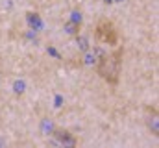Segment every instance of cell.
Segmentation results:
<instances>
[{
    "instance_id": "ba28073f",
    "label": "cell",
    "mask_w": 159,
    "mask_h": 148,
    "mask_svg": "<svg viewBox=\"0 0 159 148\" xmlns=\"http://www.w3.org/2000/svg\"><path fill=\"white\" fill-rule=\"evenodd\" d=\"M70 21L76 22V24H81V13H80V11H74L72 17H70Z\"/></svg>"
},
{
    "instance_id": "7a4b0ae2",
    "label": "cell",
    "mask_w": 159,
    "mask_h": 148,
    "mask_svg": "<svg viewBox=\"0 0 159 148\" xmlns=\"http://www.w3.org/2000/svg\"><path fill=\"white\" fill-rule=\"evenodd\" d=\"M94 37H96V41H100L104 44H109V46H117L119 44V30L107 19L98 21V24L94 28Z\"/></svg>"
},
{
    "instance_id": "52a82bcc",
    "label": "cell",
    "mask_w": 159,
    "mask_h": 148,
    "mask_svg": "<svg viewBox=\"0 0 159 148\" xmlns=\"http://www.w3.org/2000/svg\"><path fill=\"white\" fill-rule=\"evenodd\" d=\"M28 21H30V24H35L37 28L41 26V21H39V15L37 13H28Z\"/></svg>"
},
{
    "instance_id": "3957f363",
    "label": "cell",
    "mask_w": 159,
    "mask_h": 148,
    "mask_svg": "<svg viewBox=\"0 0 159 148\" xmlns=\"http://www.w3.org/2000/svg\"><path fill=\"white\" fill-rule=\"evenodd\" d=\"M54 135V143L57 145V148H76L78 146V139L74 133H70L69 130H61V128H56L52 132Z\"/></svg>"
},
{
    "instance_id": "6da1fadb",
    "label": "cell",
    "mask_w": 159,
    "mask_h": 148,
    "mask_svg": "<svg viewBox=\"0 0 159 148\" xmlns=\"http://www.w3.org/2000/svg\"><path fill=\"white\" fill-rule=\"evenodd\" d=\"M122 58H124V48L122 46H117L111 54H102L94 63L96 74L106 83L117 85L120 81V72H122Z\"/></svg>"
},
{
    "instance_id": "9c48e42d",
    "label": "cell",
    "mask_w": 159,
    "mask_h": 148,
    "mask_svg": "<svg viewBox=\"0 0 159 148\" xmlns=\"http://www.w3.org/2000/svg\"><path fill=\"white\" fill-rule=\"evenodd\" d=\"M0 85H2V76H0Z\"/></svg>"
},
{
    "instance_id": "8992f818",
    "label": "cell",
    "mask_w": 159,
    "mask_h": 148,
    "mask_svg": "<svg viewBox=\"0 0 159 148\" xmlns=\"http://www.w3.org/2000/svg\"><path fill=\"white\" fill-rule=\"evenodd\" d=\"M76 43H78V46H80V50L81 52H85V50H89L91 46H89V39L87 37H83V35H76Z\"/></svg>"
},
{
    "instance_id": "5b68a950",
    "label": "cell",
    "mask_w": 159,
    "mask_h": 148,
    "mask_svg": "<svg viewBox=\"0 0 159 148\" xmlns=\"http://www.w3.org/2000/svg\"><path fill=\"white\" fill-rule=\"evenodd\" d=\"M80 30H81V24H76V22H72V21H67L65 22V32L69 34V35H78Z\"/></svg>"
},
{
    "instance_id": "277c9868",
    "label": "cell",
    "mask_w": 159,
    "mask_h": 148,
    "mask_svg": "<svg viewBox=\"0 0 159 148\" xmlns=\"http://www.w3.org/2000/svg\"><path fill=\"white\" fill-rule=\"evenodd\" d=\"M144 113H146V115H144V122H146L148 132H150L154 137H159V113H157V108L148 106Z\"/></svg>"
}]
</instances>
